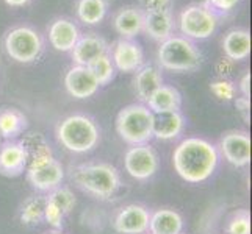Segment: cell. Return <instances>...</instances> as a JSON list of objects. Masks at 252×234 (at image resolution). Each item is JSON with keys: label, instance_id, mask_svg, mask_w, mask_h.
<instances>
[{"label": "cell", "instance_id": "cell-1", "mask_svg": "<svg viewBox=\"0 0 252 234\" xmlns=\"http://www.w3.org/2000/svg\"><path fill=\"white\" fill-rule=\"evenodd\" d=\"M220 162L218 149L201 137H187L172 153V166L188 183H202L210 178Z\"/></svg>", "mask_w": 252, "mask_h": 234}, {"label": "cell", "instance_id": "cell-2", "mask_svg": "<svg viewBox=\"0 0 252 234\" xmlns=\"http://www.w3.org/2000/svg\"><path fill=\"white\" fill-rule=\"evenodd\" d=\"M21 142L29 152V164L25 169L29 183L39 192H50L62 186L64 169L42 134L30 133Z\"/></svg>", "mask_w": 252, "mask_h": 234}, {"label": "cell", "instance_id": "cell-3", "mask_svg": "<svg viewBox=\"0 0 252 234\" xmlns=\"http://www.w3.org/2000/svg\"><path fill=\"white\" fill-rule=\"evenodd\" d=\"M71 178L83 192L100 200L113 197L121 186L118 169L107 162L80 164L71 170Z\"/></svg>", "mask_w": 252, "mask_h": 234}, {"label": "cell", "instance_id": "cell-4", "mask_svg": "<svg viewBox=\"0 0 252 234\" xmlns=\"http://www.w3.org/2000/svg\"><path fill=\"white\" fill-rule=\"evenodd\" d=\"M57 139L69 152L88 153L97 147L100 141V130L91 117L85 114H72L58 124Z\"/></svg>", "mask_w": 252, "mask_h": 234}, {"label": "cell", "instance_id": "cell-5", "mask_svg": "<svg viewBox=\"0 0 252 234\" xmlns=\"http://www.w3.org/2000/svg\"><path fill=\"white\" fill-rule=\"evenodd\" d=\"M154 112L144 103H132L124 106L116 116V131L130 145L149 144L152 139Z\"/></svg>", "mask_w": 252, "mask_h": 234}, {"label": "cell", "instance_id": "cell-6", "mask_svg": "<svg viewBox=\"0 0 252 234\" xmlns=\"http://www.w3.org/2000/svg\"><path fill=\"white\" fill-rule=\"evenodd\" d=\"M158 64L172 72H191L201 66L202 56L197 47L184 36H169L160 42Z\"/></svg>", "mask_w": 252, "mask_h": 234}, {"label": "cell", "instance_id": "cell-7", "mask_svg": "<svg viewBox=\"0 0 252 234\" xmlns=\"http://www.w3.org/2000/svg\"><path fill=\"white\" fill-rule=\"evenodd\" d=\"M218 16L202 3L188 5L179 16V28L187 39H207L216 31Z\"/></svg>", "mask_w": 252, "mask_h": 234}, {"label": "cell", "instance_id": "cell-8", "mask_svg": "<svg viewBox=\"0 0 252 234\" xmlns=\"http://www.w3.org/2000/svg\"><path fill=\"white\" fill-rule=\"evenodd\" d=\"M3 46L8 56L17 63L36 61L42 52V39L32 27H16L6 33Z\"/></svg>", "mask_w": 252, "mask_h": 234}, {"label": "cell", "instance_id": "cell-9", "mask_svg": "<svg viewBox=\"0 0 252 234\" xmlns=\"http://www.w3.org/2000/svg\"><path fill=\"white\" fill-rule=\"evenodd\" d=\"M124 167L130 177L136 180H149L158 170V156L149 144L132 145L126 152Z\"/></svg>", "mask_w": 252, "mask_h": 234}, {"label": "cell", "instance_id": "cell-10", "mask_svg": "<svg viewBox=\"0 0 252 234\" xmlns=\"http://www.w3.org/2000/svg\"><path fill=\"white\" fill-rule=\"evenodd\" d=\"M224 159L235 167H246L251 162V137L246 131H229L221 137L220 150Z\"/></svg>", "mask_w": 252, "mask_h": 234}, {"label": "cell", "instance_id": "cell-11", "mask_svg": "<svg viewBox=\"0 0 252 234\" xmlns=\"http://www.w3.org/2000/svg\"><path fill=\"white\" fill-rule=\"evenodd\" d=\"M110 58L115 67L121 72H136L144 63V53L141 46L133 39L121 38L110 49Z\"/></svg>", "mask_w": 252, "mask_h": 234}, {"label": "cell", "instance_id": "cell-12", "mask_svg": "<svg viewBox=\"0 0 252 234\" xmlns=\"http://www.w3.org/2000/svg\"><path fill=\"white\" fill-rule=\"evenodd\" d=\"M29 152L21 141H6L0 147V175L14 178L25 172Z\"/></svg>", "mask_w": 252, "mask_h": 234}, {"label": "cell", "instance_id": "cell-13", "mask_svg": "<svg viewBox=\"0 0 252 234\" xmlns=\"http://www.w3.org/2000/svg\"><path fill=\"white\" fill-rule=\"evenodd\" d=\"M151 212L141 205H127L121 208L115 217L116 233L119 234H144L149 230Z\"/></svg>", "mask_w": 252, "mask_h": 234}, {"label": "cell", "instance_id": "cell-14", "mask_svg": "<svg viewBox=\"0 0 252 234\" xmlns=\"http://www.w3.org/2000/svg\"><path fill=\"white\" fill-rule=\"evenodd\" d=\"M64 86L66 91L79 100L93 97L99 89L97 80L86 66H74L69 69L64 77Z\"/></svg>", "mask_w": 252, "mask_h": 234}, {"label": "cell", "instance_id": "cell-15", "mask_svg": "<svg viewBox=\"0 0 252 234\" xmlns=\"http://www.w3.org/2000/svg\"><path fill=\"white\" fill-rule=\"evenodd\" d=\"M80 39L79 27L69 19L60 17L50 24L49 27V41L52 47L58 52H71L77 41Z\"/></svg>", "mask_w": 252, "mask_h": 234}, {"label": "cell", "instance_id": "cell-16", "mask_svg": "<svg viewBox=\"0 0 252 234\" xmlns=\"http://www.w3.org/2000/svg\"><path fill=\"white\" fill-rule=\"evenodd\" d=\"M71 53L75 66H88L95 58L110 53V47L105 39L94 36V34H86V36H80Z\"/></svg>", "mask_w": 252, "mask_h": 234}, {"label": "cell", "instance_id": "cell-17", "mask_svg": "<svg viewBox=\"0 0 252 234\" xmlns=\"http://www.w3.org/2000/svg\"><path fill=\"white\" fill-rule=\"evenodd\" d=\"M185 128V119L180 111H169L154 114L152 136L160 141H171L180 136Z\"/></svg>", "mask_w": 252, "mask_h": 234}, {"label": "cell", "instance_id": "cell-18", "mask_svg": "<svg viewBox=\"0 0 252 234\" xmlns=\"http://www.w3.org/2000/svg\"><path fill=\"white\" fill-rule=\"evenodd\" d=\"M224 55L232 61H243L251 53V33L246 28H233L222 39Z\"/></svg>", "mask_w": 252, "mask_h": 234}, {"label": "cell", "instance_id": "cell-19", "mask_svg": "<svg viewBox=\"0 0 252 234\" xmlns=\"http://www.w3.org/2000/svg\"><path fill=\"white\" fill-rule=\"evenodd\" d=\"M144 11L140 6H126L115 16V28L124 39H132L143 31Z\"/></svg>", "mask_w": 252, "mask_h": 234}, {"label": "cell", "instance_id": "cell-20", "mask_svg": "<svg viewBox=\"0 0 252 234\" xmlns=\"http://www.w3.org/2000/svg\"><path fill=\"white\" fill-rule=\"evenodd\" d=\"M29 127L27 116L14 106L0 108V136L2 139L14 141Z\"/></svg>", "mask_w": 252, "mask_h": 234}, {"label": "cell", "instance_id": "cell-21", "mask_svg": "<svg viewBox=\"0 0 252 234\" xmlns=\"http://www.w3.org/2000/svg\"><path fill=\"white\" fill-rule=\"evenodd\" d=\"M133 84H135V92L138 95V99L146 103L147 99L163 84V77H161L160 69L151 64L141 66L136 71Z\"/></svg>", "mask_w": 252, "mask_h": 234}, {"label": "cell", "instance_id": "cell-22", "mask_svg": "<svg viewBox=\"0 0 252 234\" xmlns=\"http://www.w3.org/2000/svg\"><path fill=\"white\" fill-rule=\"evenodd\" d=\"M184 230V219L174 209H157L151 214L149 230L151 234H182Z\"/></svg>", "mask_w": 252, "mask_h": 234}, {"label": "cell", "instance_id": "cell-23", "mask_svg": "<svg viewBox=\"0 0 252 234\" xmlns=\"http://www.w3.org/2000/svg\"><path fill=\"white\" fill-rule=\"evenodd\" d=\"M146 106L149 108L154 114L169 111H180L182 108V94L172 88V86L161 84L146 102Z\"/></svg>", "mask_w": 252, "mask_h": 234}, {"label": "cell", "instance_id": "cell-24", "mask_svg": "<svg viewBox=\"0 0 252 234\" xmlns=\"http://www.w3.org/2000/svg\"><path fill=\"white\" fill-rule=\"evenodd\" d=\"M174 21L171 11H157V13H144L143 30L149 36L158 42H163L172 36Z\"/></svg>", "mask_w": 252, "mask_h": 234}, {"label": "cell", "instance_id": "cell-25", "mask_svg": "<svg viewBox=\"0 0 252 234\" xmlns=\"http://www.w3.org/2000/svg\"><path fill=\"white\" fill-rule=\"evenodd\" d=\"M107 14V0H79L77 16L85 25H97Z\"/></svg>", "mask_w": 252, "mask_h": 234}, {"label": "cell", "instance_id": "cell-26", "mask_svg": "<svg viewBox=\"0 0 252 234\" xmlns=\"http://www.w3.org/2000/svg\"><path fill=\"white\" fill-rule=\"evenodd\" d=\"M44 197H30L24 202L21 208V222L27 227L41 223L44 219Z\"/></svg>", "mask_w": 252, "mask_h": 234}, {"label": "cell", "instance_id": "cell-27", "mask_svg": "<svg viewBox=\"0 0 252 234\" xmlns=\"http://www.w3.org/2000/svg\"><path fill=\"white\" fill-rule=\"evenodd\" d=\"M93 72V75L95 77L99 86H107L113 81V78L116 75V67L113 64L110 53H105L99 58H95L93 63H90L86 66Z\"/></svg>", "mask_w": 252, "mask_h": 234}, {"label": "cell", "instance_id": "cell-28", "mask_svg": "<svg viewBox=\"0 0 252 234\" xmlns=\"http://www.w3.org/2000/svg\"><path fill=\"white\" fill-rule=\"evenodd\" d=\"M46 200L50 202V203H54L58 209H62L64 214H69L72 209H74V206L77 203L75 200V195L74 192L69 187H57L54 190H50L49 195L46 197Z\"/></svg>", "mask_w": 252, "mask_h": 234}, {"label": "cell", "instance_id": "cell-29", "mask_svg": "<svg viewBox=\"0 0 252 234\" xmlns=\"http://www.w3.org/2000/svg\"><path fill=\"white\" fill-rule=\"evenodd\" d=\"M227 234H251V215L246 209H240L232 215L227 225Z\"/></svg>", "mask_w": 252, "mask_h": 234}, {"label": "cell", "instance_id": "cell-30", "mask_svg": "<svg viewBox=\"0 0 252 234\" xmlns=\"http://www.w3.org/2000/svg\"><path fill=\"white\" fill-rule=\"evenodd\" d=\"M210 89H212V92H213L220 100L230 102V100L235 99V86H233V83L229 81V80H218V81H213V83L210 84Z\"/></svg>", "mask_w": 252, "mask_h": 234}, {"label": "cell", "instance_id": "cell-31", "mask_svg": "<svg viewBox=\"0 0 252 234\" xmlns=\"http://www.w3.org/2000/svg\"><path fill=\"white\" fill-rule=\"evenodd\" d=\"M171 0H141V10L144 13H157V11H171Z\"/></svg>", "mask_w": 252, "mask_h": 234}, {"label": "cell", "instance_id": "cell-32", "mask_svg": "<svg viewBox=\"0 0 252 234\" xmlns=\"http://www.w3.org/2000/svg\"><path fill=\"white\" fill-rule=\"evenodd\" d=\"M238 3H240V0H207L205 5L210 6L215 13L216 11H220V13H229Z\"/></svg>", "mask_w": 252, "mask_h": 234}, {"label": "cell", "instance_id": "cell-33", "mask_svg": "<svg viewBox=\"0 0 252 234\" xmlns=\"http://www.w3.org/2000/svg\"><path fill=\"white\" fill-rule=\"evenodd\" d=\"M233 105H235L240 116L243 117V122L249 124L251 122V102L246 97H237L233 99Z\"/></svg>", "mask_w": 252, "mask_h": 234}, {"label": "cell", "instance_id": "cell-34", "mask_svg": "<svg viewBox=\"0 0 252 234\" xmlns=\"http://www.w3.org/2000/svg\"><path fill=\"white\" fill-rule=\"evenodd\" d=\"M238 88H240V92L243 94L241 97H246V99L251 97V72H246L245 75H243Z\"/></svg>", "mask_w": 252, "mask_h": 234}, {"label": "cell", "instance_id": "cell-35", "mask_svg": "<svg viewBox=\"0 0 252 234\" xmlns=\"http://www.w3.org/2000/svg\"><path fill=\"white\" fill-rule=\"evenodd\" d=\"M3 2L10 6H24V5H27L30 0H3Z\"/></svg>", "mask_w": 252, "mask_h": 234}, {"label": "cell", "instance_id": "cell-36", "mask_svg": "<svg viewBox=\"0 0 252 234\" xmlns=\"http://www.w3.org/2000/svg\"><path fill=\"white\" fill-rule=\"evenodd\" d=\"M47 234H63L62 231H52V233H47Z\"/></svg>", "mask_w": 252, "mask_h": 234}, {"label": "cell", "instance_id": "cell-37", "mask_svg": "<svg viewBox=\"0 0 252 234\" xmlns=\"http://www.w3.org/2000/svg\"><path fill=\"white\" fill-rule=\"evenodd\" d=\"M2 142H3V139H2V136H0V147H2Z\"/></svg>", "mask_w": 252, "mask_h": 234}]
</instances>
